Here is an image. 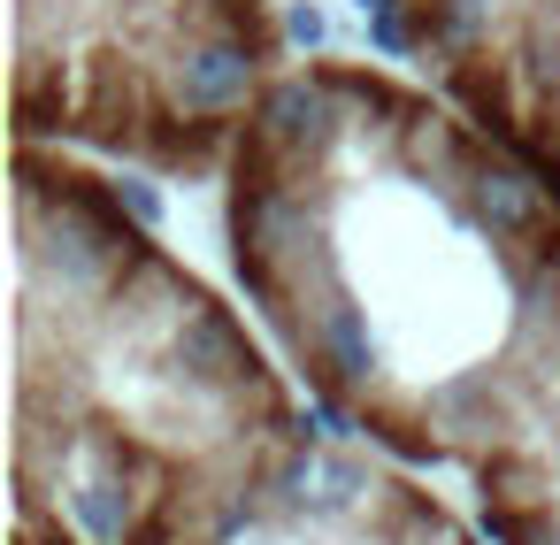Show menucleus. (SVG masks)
I'll list each match as a JSON object with an SVG mask.
<instances>
[{"label": "nucleus", "mask_w": 560, "mask_h": 545, "mask_svg": "<svg viewBox=\"0 0 560 545\" xmlns=\"http://www.w3.org/2000/svg\"><path fill=\"white\" fill-rule=\"evenodd\" d=\"M231 277L307 399L476 468L560 376V193L438 85L307 55L223 170Z\"/></svg>", "instance_id": "nucleus-1"}, {"label": "nucleus", "mask_w": 560, "mask_h": 545, "mask_svg": "<svg viewBox=\"0 0 560 545\" xmlns=\"http://www.w3.org/2000/svg\"><path fill=\"white\" fill-rule=\"evenodd\" d=\"M315 415L307 384L93 162L16 147V545H131Z\"/></svg>", "instance_id": "nucleus-2"}, {"label": "nucleus", "mask_w": 560, "mask_h": 545, "mask_svg": "<svg viewBox=\"0 0 560 545\" xmlns=\"http://www.w3.org/2000/svg\"><path fill=\"white\" fill-rule=\"evenodd\" d=\"M284 70L277 0H16L9 139L200 185Z\"/></svg>", "instance_id": "nucleus-3"}, {"label": "nucleus", "mask_w": 560, "mask_h": 545, "mask_svg": "<svg viewBox=\"0 0 560 545\" xmlns=\"http://www.w3.org/2000/svg\"><path fill=\"white\" fill-rule=\"evenodd\" d=\"M131 545H491L407 461L315 415L277 453L192 491Z\"/></svg>", "instance_id": "nucleus-4"}, {"label": "nucleus", "mask_w": 560, "mask_h": 545, "mask_svg": "<svg viewBox=\"0 0 560 545\" xmlns=\"http://www.w3.org/2000/svg\"><path fill=\"white\" fill-rule=\"evenodd\" d=\"M445 101L522 147L560 193V0H476L392 47Z\"/></svg>", "instance_id": "nucleus-5"}, {"label": "nucleus", "mask_w": 560, "mask_h": 545, "mask_svg": "<svg viewBox=\"0 0 560 545\" xmlns=\"http://www.w3.org/2000/svg\"><path fill=\"white\" fill-rule=\"evenodd\" d=\"M468 491L491 545H560V376L522 415V430L468 468Z\"/></svg>", "instance_id": "nucleus-6"}, {"label": "nucleus", "mask_w": 560, "mask_h": 545, "mask_svg": "<svg viewBox=\"0 0 560 545\" xmlns=\"http://www.w3.org/2000/svg\"><path fill=\"white\" fill-rule=\"evenodd\" d=\"M361 9H369L376 39L399 47V39H415L422 24H438V16H453V9H476V0H361Z\"/></svg>", "instance_id": "nucleus-7"}, {"label": "nucleus", "mask_w": 560, "mask_h": 545, "mask_svg": "<svg viewBox=\"0 0 560 545\" xmlns=\"http://www.w3.org/2000/svg\"><path fill=\"white\" fill-rule=\"evenodd\" d=\"M9 545H16V537H9Z\"/></svg>", "instance_id": "nucleus-8"}]
</instances>
